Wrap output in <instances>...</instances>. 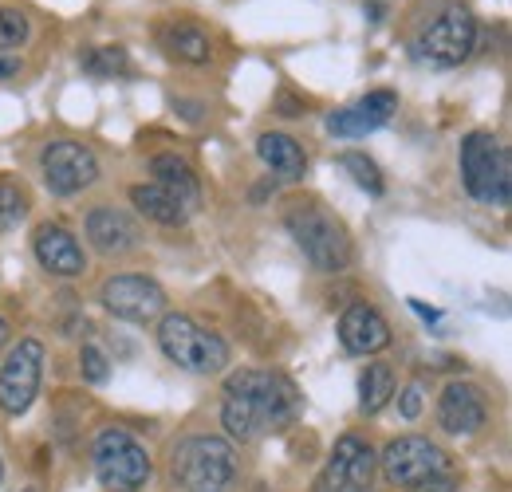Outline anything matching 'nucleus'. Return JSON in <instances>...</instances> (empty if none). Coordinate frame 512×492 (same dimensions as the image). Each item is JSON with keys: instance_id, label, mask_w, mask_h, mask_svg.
Listing matches in <instances>:
<instances>
[{"instance_id": "nucleus-1", "label": "nucleus", "mask_w": 512, "mask_h": 492, "mask_svg": "<svg viewBox=\"0 0 512 492\" xmlns=\"http://www.w3.org/2000/svg\"><path fill=\"white\" fill-rule=\"evenodd\" d=\"M304 410L296 382L280 370H237L225 378L221 426L233 441H260L288 430Z\"/></svg>"}, {"instance_id": "nucleus-2", "label": "nucleus", "mask_w": 512, "mask_h": 492, "mask_svg": "<svg viewBox=\"0 0 512 492\" xmlns=\"http://www.w3.org/2000/svg\"><path fill=\"white\" fill-rule=\"evenodd\" d=\"M383 477L394 489L410 492H453L457 489V473L453 461L442 445H434L430 437H394L379 457Z\"/></svg>"}, {"instance_id": "nucleus-3", "label": "nucleus", "mask_w": 512, "mask_h": 492, "mask_svg": "<svg viewBox=\"0 0 512 492\" xmlns=\"http://www.w3.org/2000/svg\"><path fill=\"white\" fill-rule=\"evenodd\" d=\"M284 229L292 233V241L296 248L304 252V260L316 268V272H343L347 264H351V256H355V248H351V233H347V225L335 217V213H327L323 205H288V213H284Z\"/></svg>"}, {"instance_id": "nucleus-4", "label": "nucleus", "mask_w": 512, "mask_h": 492, "mask_svg": "<svg viewBox=\"0 0 512 492\" xmlns=\"http://www.w3.org/2000/svg\"><path fill=\"white\" fill-rule=\"evenodd\" d=\"M461 185L481 205L505 209L512 201L509 146L493 130H469L461 138Z\"/></svg>"}, {"instance_id": "nucleus-5", "label": "nucleus", "mask_w": 512, "mask_h": 492, "mask_svg": "<svg viewBox=\"0 0 512 492\" xmlns=\"http://www.w3.org/2000/svg\"><path fill=\"white\" fill-rule=\"evenodd\" d=\"M158 347L174 367L190 374H221L233 359L229 343L217 331L201 327L193 315H182V311H166L158 319Z\"/></svg>"}, {"instance_id": "nucleus-6", "label": "nucleus", "mask_w": 512, "mask_h": 492, "mask_svg": "<svg viewBox=\"0 0 512 492\" xmlns=\"http://www.w3.org/2000/svg\"><path fill=\"white\" fill-rule=\"evenodd\" d=\"M174 481L186 492H229L237 481V449L225 437L193 433L174 449Z\"/></svg>"}, {"instance_id": "nucleus-7", "label": "nucleus", "mask_w": 512, "mask_h": 492, "mask_svg": "<svg viewBox=\"0 0 512 492\" xmlns=\"http://www.w3.org/2000/svg\"><path fill=\"white\" fill-rule=\"evenodd\" d=\"M477 48V16L465 4H442L430 20L418 24L410 52L434 67H457Z\"/></svg>"}, {"instance_id": "nucleus-8", "label": "nucleus", "mask_w": 512, "mask_h": 492, "mask_svg": "<svg viewBox=\"0 0 512 492\" xmlns=\"http://www.w3.org/2000/svg\"><path fill=\"white\" fill-rule=\"evenodd\" d=\"M91 465L107 492H138L154 473L146 445L119 426L99 430V437L91 441Z\"/></svg>"}, {"instance_id": "nucleus-9", "label": "nucleus", "mask_w": 512, "mask_h": 492, "mask_svg": "<svg viewBox=\"0 0 512 492\" xmlns=\"http://www.w3.org/2000/svg\"><path fill=\"white\" fill-rule=\"evenodd\" d=\"M99 304L107 315L123 319V323H154L166 315V288L154 280V276H138V272H119L111 280H103L99 288Z\"/></svg>"}, {"instance_id": "nucleus-10", "label": "nucleus", "mask_w": 512, "mask_h": 492, "mask_svg": "<svg viewBox=\"0 0 512 492\" xmlns=\"http://www.w3.org/2000/svg\"><path fill=\"white\" fill-rule=\"evenodd\" d=\"M44 359H48V351L40 339H20L8 351V359L0 367V414L20 418L32 410L40 382H44Z\"/></svg>"}, {"instance_id": "nucleus-11", "label": "nucleus", "mask_w": 512, "mask_h": 492, "mask_svg": "<svg viewBox=\"0 0 512 492\" xmlns=\"http://www.w3.org/2000/svg\"><path fill=\"white\" fill-rule=\"evenodd\" d=\"M40 178L48 185V193L75 197L99 182V158L91 146H83L75 138H56L40 150Z\"/></svg>"}, {"instance_id": "nucleus-12", "label": "nucleus", "mask_w": 512, "mask_h": 492, "mask_svg": "<svg viewBox=\"0 0 512 492\" xmlns=\"http://www.w3.org/2000/svg\"><path fill=\"white\" fill-rule=\"evenodd\" d=\"M375 469H379V457L375 449L355 437V433H343L335 445H331V457L320 473V492H367L375 481Z\"/></svg>"}, {"instance_id": "nucleus-13", "label": "nucleus", "mask_w": 512, "mask_h": 492, "mask_svg": "<svg viewBox=\"0 0 512 492\" xmlns=\"http://www.w3.org/2000/svg\"><path fill=\"white\" fill-rule=\"evenodd\" d=\"M398 115V95L394 91H367L359 103L339 107L327 115V134L335 138H367L375 130H383Z\"/></svg>"}, {"instance_id": "nucleus-14", "label": "nucleus", "mask_w": 512, "mask_h": 492, "mask_svg": "<svg viewBox=\"0 0 512 492\" xmlns=\"http://www.w3.org/2000/svg\"><path fill=\"white\" fill-rule=\"evenodd\" d=\"M32 252L40 260L44 272L52 276H64V280H75L87 272V256H83V245L75 241V233L56 225V221H44L36 233H32Z\"/></svg>"}, {"instance_id": "nucleus-15", "label": "nucleus", "mask_w": 512, "mask_h": 492, "mask_svg": "<svg viewBox=\"0 0 512 492\" xmlns=\"http://www.w3.org/2000/svg\"><path fill=\"white\" fill-rule=\"evenodd\" d=\"M485 422H489L485 394L469 382H449L438 398V426L453 437H473L477 430H485Z\"/></svg>"}, {"instance_id": "nucleus-16", "label": "nucleus", "mask_w": 512, "mask_h": 492, "mask_svg": "<svg viewBox=\"0 0 512 492\" xmlns=\"http://www.w3.org/2000/svg\"><path fill=\"white\" fill-rule=\"evenodd\" d=\"M87 241L103 256H127V252L142 245V229H138V221L130 217L127 209L95 205L87 213Z\"/></svg>"}, {"instance_id": "nucleus-17", "label": "nucleus", "mask_w": 512, "mask_h": 492, "mask_svg": "<svg viewBox=\"0 0 512 492\" xmlns=\"http://www.w3.org/2000/svg\"><path fill=\"white\" fill-rule=\"evenodd\" d=\"M339 343H343L347 355H379V351L390 347V323L383 319L379 308L359 300L339 319Z\"/></svg>"}, {"instance_id": "nucleus-18", "label": "nucleus", "mask_w": 512, "mask_h": 492, "mask_svg": "<svg viewBox=\"0 0 512 492\" xmlns=\"http://www.w3.org/2000/svg\"><path fill=\"white\" fill-rule=\"evenodd\" d=\"M256 158H260L280 182H300V178L308 174V154H304V146H300L292 134H284V130H264V134L256 138Z\"/></svg>"}, {"instance_id": "nucleus-19", "label": "nucleus", "mask_w": 512, "mask_h": 492, "mask_svg": "<svg viewBox=\"0 0 512 492\" xmlns=\"http://www.w3.org/2000/svg\"><path fill=\"white\" fill-rule=\"evenodd\" d=\"M158 44H162V52L170 60L190 63V67H205V63L213 60V40L193 20H170V24H162L158 28Z\"/></svg>"}, {"instance_id": "nucleus-20", "label": "nucleus", "mask_w": 512, "mask_h": 492, "mask_svg": "<svg viewBox=\"0 0 512 492\" xmlns=\"http://www.w3.org/2000/svg\"><path fill=\"white\" fill-rule=\"evenodd\" d=\"M150 174L162 189H170L186 209H197L201 205V182H197V170L182 154H154L150 158Z\"/></svg>"}, {"instance_id": "nucleus-21", "label": "nucleus", "mask_w": 512, "mask_h": 492, "mask_svg": "<svg viewBox=\"0 0 512 492\" xmlns=\"http://www.w3.org/2000/svg\"><path fill=\"white\" fill-rule=\"evenodd\" d=\"M130 205H134L146 221L166 225V229H178V225H186V221H190V209H186L170 189H162L158 182L134 185V189H130Z\"/></svg>"}, {"instance_id": "nucleus-22", "label": "nucleus", "mask_w": 512, "mask_h": 492, "mask_svg": "<svg viewBox=\"0 0 512 492\" xmlns=\"http://www.w3.org/2000/svg\"><path fill=\"white\" fill-rule=\"evenodd\" d=\"M394 398V370L386 363H371L359 378V406L363 414H379L386 402Z\"/></svg>"}, {"instance_id": "nucleus-23", "label": "nucleus", "mask_w": 512, "mask_h": 492, "mask_svg": "<svg viewBox=\"0 0 512 492\" xmlns=\"http://www.w3.org/2000/svg\"><path fill=\"white\" fill-rule=\"evenodd\" d=\"M83 71L87 75H99V79H119V75H134V63H130L127 48H87L83 56Z\"/></svg>"}, {"instance_id": "nucleus-24", "label": "nucleus", "mask_w": 512, "mask_h": 492, "mask_svg": "<svg viewBox=\"0 0 512 492\" xmlns=\"http://www.w3.org/2000/svg\"><path fill=\"white\" fill-rule=\"evenodd\" d=\"M339 170H347L359 189H367L371 197H379L383 193V174H379V166L367 158V154H359V150H347V154H339Z\"/></svg>"}, {"instance_id": "nucleus-25", "label": "nucleus", "mask_w": 512, "mask_h": 492, "mask_svg": "<svg viewBox=\"0 0 512 492\" xmlns=\"http://www.w3.org/2000/svg\"><path fill=\"white\" fill-rule=\"evenodd\" d=\"M32 36V20L20 8H0V52H20Z\"/></svg>"}, {"instance_id": "nucleus-26", "label": "nucleus", "mask_w": 512, "mask_h": 492, "mask_svg": "<svg viewBox=\"0 0 512 492\" xmlns=\"http://www.w3.org/2000/svg\"><path fill=\"white\" fill-rule=\"evenodd\" d=\"M24 217H28V193L16 182L0 178V233L16 229Z\"/></svg>"}, {"instance_id": "nucleus-27", "label": "nucleus", "mask_w": 512, "mask_h": 492, "mask_svg": "<svg viewBox=\"0 0 512 492\" xmlns=\"http://www.w3.org/2000/svg\"><path fill=\"white\" fill-rule=\"evenodd\" d=\"M79 370H83V378L95 382V386H103V382L111 378V363H107V355H103L95 343H83V351H79Z\"/></svg>"}, {"instance_id": "nucleus-28", "label": "nucleus", "mask_w": 512, "mask_h": 492, "mask_svg": "<svg viewBox=\"0 0 512 492\" xmlns=\"http://www.w3.org/2000/svg\"><path fill=\"white\" fill-rule=\"evenodd\" d=\"M422 406H426V390H422L418 382H410V386L402 390V398H398V414H402L406 422H414V418L422 414Z\"/></svg>"}, {"instance_id": "nucleus-29", "label": "nucleus", "mask_w": 512, "mask_h": 492, "mask_svg": "<svg viewBox=\"0 0 512 492\" xmlns=\"http://www.w3.org/2000/svg\"><path fill=\"white\" fill-rule=\"evenodd\" d=\"M410 308L418 311V315H422V319H438V311H434V308H426V304H422V300H410Z\"/></svg>"}, {"instance_id": "nucleus-30", "label": "nucleus", "mask_w": 512, "mask_h": 492, "mask_svg": "<svg viewBox=\"0 0 512 492\" xmlns=\"http://www.w3.org/2000/svg\"><path fill=\"white\" fill-rule=\"evenodd\" d=\"M8 335H12V331H8V319H4V315H0V351H4V347H8Z\"/></svg>"}, {"instance_id": "nucleus-31", "label": "nucleus", "mask_w": 512, "mask_h": 492, "mask_svg": "<svg viewBox=\"0 0 512 492\" xmlns=\"http://www.w3.org/2000/svg\"><path fill=\"white\" fill-rule=\"evenodd\" d=\"M12 71H16V63H12V60H0V79H4V75H12Z\"/></svg>"}, {"instance_id": "nucleus-32", "label": "nucleus", "mask_w": 512, "mask_h": 492, "mask_svg": "<svg viewBox=\"0 0 512 492\" xmlns=\"http://www.w3.org/2000/svg\"><path fill=\"white\" fill-rule=\"evenodd\" d=\"M0 481H4V461H0Z\"/></svg>"}, {"instance_id": "nucleus-33", "label": "nucleus", "mask_w": 512, "mask_h": 492, "mask_svg": "<svg viewBox=\"0 0 512 492\" xmlns=\"http://www.w3.org/2000/svg\"><path fill=\"white\" fill-rule=\"evenodd\" d=\"M20 492H40V489H20Z\"/></svg>"}]
</instances>
